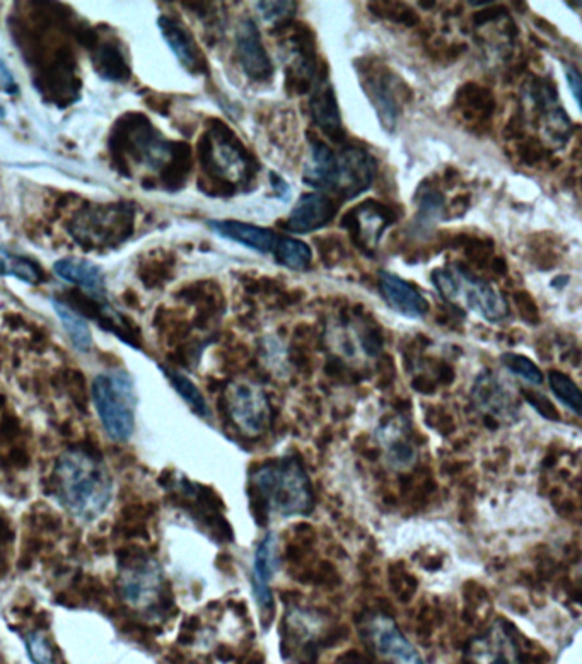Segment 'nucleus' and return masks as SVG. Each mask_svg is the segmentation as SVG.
<instances>
[{
    "mask_svg": "<svg viewBox=\"0 0 582 664\" xmlns=\"http://www.w3.org/2000/svg\"><path fill=\"white\" fill-rule=\"evenodd\" d=\"M54 487L63 510L93 523L108 510L113 499V477L100 456L86 447H70L55 463Z\"/></svg>",
    "mask_w": 582,
    "mask_h": 664,
    "instance_id": "f257e3e1",
    "label": "nucleus"
},
{
    "mask_svg": "<svg viewBox=\"0 0 582 664\" xmlns=\"http://www.w3.org/2000/svg\"><path fill=\"white\" fill-rule=\"evenodd\" d=\"M255 487V514L260 525L268 511L279 516H304L313 508L310 477L300 459H277L260 466L252 477Z\"/></svg>",
    "mask_w": 582,
    "mask_h": 664,
    "instance_id": "f03ea898",
    "label": "nucleus"
},
{
    "mask_svg": "<svg viewBox=\"0 0 582 664\" xmlns=\"http://www.w3.org/2000/svg\"><path fill=\"white\" fill-rule=\"evenodd\" d=\"M198 149L203 172L221 183L222 188H230L231 194L236 188L249 187L257 176V160L224 124H212Z\"/></svg>",
    "mask_w": 582,
    "mask_h": 664,
    "instance_id": "7ed1b4c3",
    "label": "nucleus"
},
{
    "mask_svg": "<svg viewBox=\"0 0 582 664\" xmlns=\"http://www.w3.org/2000/svg\"><path fill=\"white\" fill-rule=\"evenodd\" d=\"M94 408L109 440L127 443L136 431V381L125 370L97 374L91 386Z\"/></svg>",
    "mask_w": 582,
    "mask_h": 664,
    "instance_id": "20e7f679",
    "label": "nucleus"
},
{
    "mask_svg": "<svg viewBox=\"0 0 582 664\" xmlns=\"http://www.w3.org/2000/svg\"><path fill=\"white\" fill-rule=\"evenodd\" d=\"M356 70L381 127L386 133L395 132L396 125L400 121L405 94L408 93L405 82L376 59L356 60Z\"/></svg>",
    "mask_w": 582,
    "mask_h": 664,
    "instance_id": "39448f33",
    "label": "nucleus"
},
{
    "mask_svg": "<svg viewBox=\"0 0 582 664\" xmlns=\"http://www.w3.org/2000/svg\"><path fill=\"white\" fill-rule=\"evenodd\" d=\"M121 596L133 608H151L163 595L164 579L160 563L149 556L127 557L118 578Z\"/></svg>",
    "mask_w": 582,
    "mask_h": 664,
    "instance_id": "423d86ee",
    "label": "nucleus"
},
{
    "mask_svg": "<svg viewBox=\"0 0 582 664\" xmlns=\"http://www.w3.org/2000/svg\"><path fill=\"white\" fill-rule=\"evenodd\" d=\"M225 405L231 419L246 435H260L272 419V407L267 393L252 381H234L225 389Z\"/></svg>",
    "mask_w": 582,
    "mask_h": 664,
    "instance_id": "0eeeda50",
    "label": "nucleus"
},
{
    "mask_svg": "<svg viewBox=\"0 0 582 664\" xmlns=\"http://www.w3.org/2000/svg\"><path fill=\"white\" fill-rule=\"evenodd\" d=\"M132 225V210L127 203H115L82 214L72 225V234L81 245H109L127 240Z\"/></svg>",
    "mask_w": 582,
    "mask_h": 664,
    "instance_id": "6e6552de",
    "label": "nucleus"
},
{
    "mask_svg": "<svg viewBox=\"0 0 582 664\" xmlns=\"http://www.w3.org/2000/svg\"><path fill=\"white\" fill-rule=\"evenodd\" d=\"M395 221V212L388 206L376 200H364L344 215L342 228L349 231L352 242L362 252L373 255L381 237Z\"/></svg>",
    "mask_w": 582,
    "mask_h": 664,
    "instance_id": "1a4fd4ad",
    "label": "nucleus"
},
{
    "mask_svg": "<svg viewBox=\"0 0 582 664\" xmlns=\"http://www.w3.org/2000/svg\"><path fill=\"white\" fill-rule=\"evenodd\" d=\"M377 173L374 155L358 145H349L337 158L335 190L346 200L361 197L371 188Z\"/></svg>",
    "mask_w": 582,
    "mask_h": 664,
    "instance_id": "9d476101",
    "label": "nucleus"
},
{
    "mask_svg": "<svg viewBox=\"0 0 582 664\" xmlns=\"http://www.w3.org/2000/svg\"><path fill=\"white\" fill-rule=\"evenodd\" d=\"M459 279L458 300L463 298L466 306L490 323L504 322L509 316V304L504 295L490 286L487 280L478 279L465 267L456 268Z\"/></svg>",
    "mask_w": 582,
    "mask_h": 664,
    "instance_id": "9b49d317",
    "label": "nucleus"
},
{
    "mask_svg": "<svg viewBox=\"0 0 582 664\" xmlns=\"http://www.w3.org/2000/svg\"><path fill=\"white\" fill-rule=\"evenodd\" d=\"M236 55L241 69L252 81L268 82L273 78L276 69L255 21L243 20L237 24Z\"/></svg>",
    "mask_w": 582,
    "mask_h": 664,
    "instance_id": "f8f14e48",
    "label": "nucleus"
},
{
    "mask_svg": "<svg viewBox=\"0 0 582 664\" xmlns=\"http://www.w3.org/2000/svg\"><path fill=\"white\" fill-rule=\"evenodd\" d=\"M337 209V203L328 195L319 191L301 195L286 221V230L294 234L315 233L334 221Z\"/></svg>",
    "mask_w": 582,
    "mask_h": 664,
    "instance_id": "ddd939ff",
    "label": "nucleus"
},
{
    "mask_svg": "<svg viewBox=\"0 0 582 664\" xmlns=\"http://www.w3.org/2000/svg\"><path fill=\"white\" fill-rule=\"evenodd\" d=\"M380 292L388 307L405 318L422 319L431 310L426 295L416 286L388 270L380 272Z\"/></svg>",
    "mask_w": 582,
    "mask_h": 664,
    "instance_id": "4468645a",
    "label": "nucleus"
},
{
    "mask_svg": "<svg viewBox=\"0 0 582 664\" xmlns=\"http://www.w3.org/2000/svg\"><path fill=\"white\" fill-rule=\"evenodd\" d=\"M374 649L389 664H423L416 648L404 638L395 621L386 615H377L369 624Z\"/></svg>",
    "mask_w": 582,
    "mask_h": 664,
    "instance_id": "2eb2a0df",
    "label": "nucleus"
},
{
    "mask_svg": "<svg viewBox=\"0 0 582 664\" xmlns=\"http://www.w3.org/2000/svg\"><path fill=\"white\" fill-rule=\"evenodd\" d=\"M206 224L216 236L245 246V248L260 253V255L273 253L277 240H279L276 231L261 228V225L249 224V222L234 221V219H209Z\"/></svg>",
    "mask_w": 582,
    "mask_h": 664,
    "instance_id": "dca6fc26",
    "label": "nucleus"
},
{
    "mask_svg": "<svg viewBox=\"0 0 582 664\" xmlns=\"http://www.w3.org/2000/svg\"><path fill=\"white\" fill-rule=\"evenodd\" d=\"M311 118L316 127L338 142L344 139V125L340 108H338L337 94H335L334 84L326 74L319 75L313 84V91L310 96Z\"/></svg>",
    "mask_w": 582,
    "mask_h": 664,
    "instance_id": "f3484780",
    "label": "nucleus"
},
{
    "mask_svg": "<svg viewBox=\"0 0 582 664\" xmlns=\"http://www.w3.org/2000/svg\"><path fill=\"white\" fill-rule=\"evenodd\" d=\"M158 26H160L164 42L175 55L176 60L182 63L183 69H187L190 74H203L207 70L206 59L190 30L175 18L170 16H161L158 20Z\"/></svg>",
    "mask_w": 582,
    "mask_h": 664,
    "instance_id": "a211bd4d",
    "label": "nucleus"
},
{
    "mask_svg": "<svg viewBox=\"0 0 582 664\" xmlns=\"http://www.w3.org/2000/svg\"><path fill=\"white\" fill-rule=\"evenodd\" d=\"M381 446L385 447L389 465L405 470L417 459V446L411 440L410 426L404 417H389L377 429Z\"/></svg>",
    "mask_w": 582,
    "mask_h": 664,
    "instance_id": "6ab92c4d",
    "label": "nucleus"
},
{
    "mask_svg": "<svg viewBox=\"0 0 582 664\" xmlns=\"http://www.w3.org/2000/svg\"><path fill=\"white\" fill-rule=\"evenodd\" d=\"M279 566V548H277V536L268 533L258 545L255 560H253V595L257 598L258 606L264 614H273L272 591L270 581L276 574Z\"/></svg>",
    "mask_w": 582,
    "mask_h": 664,
    "instance_id": "aec40b11",
    "label": "nucleus"
},
{
    "mask_svg": "<svg viewBox=\"0 0 582 664\" xmlns=\"http://www.w3.org/2000/svg\"><path fill=\"white\" fill-rule=\"evenodd\" d=\"M474 400L486 416L501 422H511L517 413L513 395L492 374L478 377L474 388Z\"/></svg>",
    "mask_w": 582,
    "mask_h": 664,
    "instance_id": "412c9836",
    "label": "nucleus"
},
{
    "mask_svg": "<svg viewBox=\"0 0 582 664\" xmlns=\"http://www.w3.org/2000/svg\"><path fill=\"white\" fill-rule=\"evenodd\" d=\"M54 272L69 284L90 292L96 300L105 298V272L100 265L81 257L60 258L54 264Z\"/></svg>",
    "mask_w": 582,
    "mask_h": 664,
    "instance_id": "4be33fe9",
    "label": "nucleus"
},
{
    "mask_svg": "<svg viewBox=\"0 0 582 664\" xmlns=\"http://www.w3.org/2000/svg\"><path fill=\"white\" fill-rule=\"evenodd\" d=\"M303 183L310 188L331 190L337 183V155L323 140L311 137L310 155L303 167Z\"/></svg>",
    "mask_w": 582,
    "mask_h": 664,
    "instance_id": "5701e85b",
    "label": "nucleus"
},
{
    "mask_svg": "<svg viewBox=\"0 0 582 664\" xmlns=\"http://www.w3.org/2000/svg\"><path fill=\"white\" fill-rule=\"evenodd\" d=\"M472 656L478 664H520L521 651L513 633L501 629L493 630L489 638L475 641Z\"/></svg>",
    "mask_w": 582,
    "mask_h": 664,
    "instance_id": "b1692460",
    "label": "nucleus"
},
{
    "mask_svg": "<svg viewBox=\"0 0 582 664\" xmlns=\"http://www.w3.org/2000/svg\"><path fill=\"white\" fill-rule=\"evenodd\" d=\"M416 218L411 221L410 231L417 240H426L434 233L435 225L443 219L444 195L435 187H428L423 183L417 191Z\"/></svg>",
    "mask_w": 582,
    "mask_h": 664,
    "instance_id": "393cba45",
    "label": "nucleus"
},
{
    "mask_svg": "<svg viewBox=\"0 0 582 664\" xmlns=\"http://www.w3.org/2000/svg\"><path fill=\"white\" fill-rule=\"evenodd\" d=\"M55 315L59 316L63 330L69 335L70 342L79 352H90L93 349V334L86 319L79 315L74 307L60 300H51Z\"/></svg>",
    "mask_w": 582,
    "mask_h": 664,
    "instance_id": "a878e982",
    "label": "nucleus"
},
{
    "mask_svg": "<svg viewBox=\"0 0 582 664\" xmlns=\"http://www.w3.org/2000/svg\"><path fill=\"white\" fill-rule=\"evenodd\" d=\"M0 276L12 277V279L21 280L24 284L32 286L42 284L45 279L38 264L2 248H0Z\"/></svg>",
    "mask_w": 582,
    "mask_h": 664,
    "instance_id": "bb28decb",
    "label": "nucleus"
},
{
    "mask_svg": "<svg viewBox=\"0 0 582 664\" xmlns=\"http://www.w3.org/2000/svg\"><path fill=\"white\" fill-rule=\"evenodd\" d=\"M273 253H276L277 264L291 268V270H298V272L307 270L313 260L310 245L294 240V237H279Z\"/></svg>",
    "mask_w": 582,
    "mask_h": 664,
    "instance_id": "cd10ccee",
    "label": "nucleus"
},
{
    "mask_svg": "<svg viewBox=\"0 0 582 664\" xmlns=\"http://www.w3.org/2000/svg\"><path fill=\"white\" fill-rule=\"evenodd\" d=\"M161 371H163L167 381L172 383L173 388L176 389L179 397L187 401L188 407H190L197 416L206 417V419L210 416L209 405H207L202 392L198 389V386L195 385L190 377L185 376V374L179 373V371L172 370V368H164V365H161Z\"/></svg>",
    "mask_w": 582,
    "mask_h": 664,
    "instance_id": "c85d7f7f",
    "label": "nucleus"
},
{
    "mask_svg": "<svg viewBox=\"0 0 582 664\" xmlns=\"http://www.w3.org/2000/svg\"><path fill=\"white\" fill-rule=\"evenodd\" d=\"M548 383H550L551 392L566 405L569 410L581 416L582 412V395L579 386L571 376H567L562 371H550L548 373Z\"/></svg>",
    "mask_w": 582,
    "mask_h": 664,
    "instance_id": "c756f323",
    "label": "nucleus"
},
{
    "mask_svg": "<svg viewBox=\"0 0 582 664\" xmlns=\"http://www.w3.org/2000/svg\"><path fill=\"white\" fill-rule=\"evenodd\" d=\"M97 72L109 81H121L127 75V67L125 59L120 55V50L113 45H103L102 50H97V57L94 59Z\"/></svg>",
    "mask_w": 582,
    "mask_h": 664,
    "instance_id": "7c9ffc66",
    "label": "nucleus"
},
{
    "mask_svg": "<svg viewBox=\"0 0 582 664\" xmlns=\"http://www.w3.org/2000/svg\"><path fill=\"white\" fill-rule=\"evenodd\" d=\"M502 364L505 370L511 371L514 376L521 377L526 381L529 385H542L544 383V373L539 371L538 365L526 358V356L514 354V352H505L501 358Z\"/></svg>",
    "mask_w": 582,
    "mask_h": 664,
    "instance_id": "2f4dec72",
    "label": "nucleus"
},
{
    "mask_svg": "<svg viewBox=\"0 0 582 664\" xmlns=\"http://www.w3.org/2000/svg\"><path fill=\"white\" fill-rule=\"evenodd\" d=\"M255 8L260 12L265 23L282 24L292 20L298 4L286 0V2H257Z\"/></svg>",
    "mask_w": 582,
    "mask_h": 664,
    "instance_id": "473e14b6",
    "label": "nucleus"
},
{
    "mask_svg": "<svg viewBox=\"0 0 582 664\" xmlns=\"http://www.w3.org/2000/svg\"><path fill=\"white\" fill-rule=\"evenodd\" d=\"M27 654L32 657L33 664L54 663V651L48 644L47 638L42 632H33L26 639Z\"/></svg>",
    "mask_w": 582,
    "mask_h": 664,
    "instance_id": "72a5a7b5",
    "label": "nucleus"
},
{
    "mask_svg": "<svg viewBox=\"0 0 582 664\" xmlns=\"http://www.w3.org/2000/svg\"><path fill=\"white\" fill-rule=\"evenodd\" d=\"M432 282L435 289L450 301L458 300L459 279L456 270H446V268H438L432 272Z\"/></svg>",
    "mask_w": 582,
    "mask_h": 664,
    "instance_id": "f704fd0d",
    "label": "nucleus"
},
{
    "mask_svg": "<svg viewBox=\"0 0 582 664\" xmlns=\"http://www.w3.org/2000/svg\"><path fill=\"white\" fill-rule=\"evenodd\" d=\"M523 395L539 416H544L548 420H560L559 410H557L556 405L551 404L545 395H539L536 392H526V389H524Z\"/></svg>",
    "mask_w": 582,
    "mask_h": 664,
    "instance_id": "c9c22d12",
    "label": "nucleus"
},
{
    "mask_svg": "<svg viewBox=\"0 0 582 664\" xmlns=\"http://www.w3.org/2000/svg\"><path fill=\"white\" fill-rule=\"evenodd\" d=\"M566 78L567 84L571 88L572 96H574V102L578 103V106H581L582 78L578 67L572 66V63L566 66Z\"/></svg>",
    "mask_w": 582,
    "mask_h": 664,
    "instance_id": "e433bc0d",
    "label": "nucleus"
},
{
    "mask_svg": "<svg viewBox=\"0 0 582 664\" xmlns=\"http://www.w3.org/2000/svg\"><path fill=\"white\" fill-rule=\"evenodd\" d=\"M268 179H270V185H272L273 195H276L277 199L282 200V202H289V199H291L289 183L282 176L277 175L276 172L268 173Z\"/></svg>",
    "mask_w": 582,
    "mask_h": 664,
    "instance_id": "4c0bfd02",
    "label": "nucleus"
},
{
    "mask_svg": "<svg viewBox=\"0 0 582 664\" xmlns=\"http://www.w3.org/2000/svg\"><path fill=\"white\" fill-rule=\"evenodd\" d=\"M0 88L9 94L18 93L16 79L2 60H0Z\"/></svg>",
    "mask_w": 582,
    "mask_h": 664,
    "instance_id": "58836bf2",
    "label": "nucleus"
}]
</instances>
